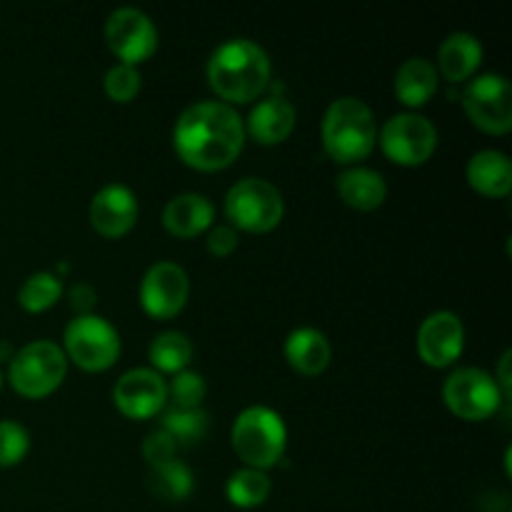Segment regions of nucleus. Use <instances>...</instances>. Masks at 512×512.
Wrapping results in <instances>:
<instances>
[{
	"label": "nucleus",
	"instance_id": "2",
	"mask_svg": "<svg viewBox=\"0 0 512 512\" xmlns=\"http://www.w3.org/2000/svg\"><path fill=\"white\" fill-rule=\"evenodd\" d=\"M208 83L220 98L230 103L255 100L270 83L268 53L253 40H228L210 55Z\"/></svg>",
	"mask_w": 512,
	"mask_h": 512
},
{
	"label": "nucleus",
	"instance_id": "12",
	"mask_svg": "<svg viewBox=\"0 0 512 512\" xmlns=\"http://www.w3.org/2000/svg\"><path fill=\"white\" fill-rule=\"evenodd\" d=\"M188 293V273L180 265L168 263V260L155 263L140 283V303H143L145 313L158 320L178 315L188 303Z\"/></svg>",
	"mask_w": 512,
	"mask_h": 512
},
{
	"label": "nucleus",
	"instance_id": "31",
	"mask_svg": "<svg viewBox=\"0 0 512 512\" xmlns=\"http://www.w3.org/2000/svg\"><path fill=\"white\" fill-rule=\"evenodd\" d=\"M175 453H178V443H175L173 435L165 433L163 428L153 430V433L143 440V455L145 460H148V465H160L168 463V460H175Z\"/></svg>",
	"mask_w": 512,
	"mask_h": 512
},
{
	"label": "nucleus",
	"instance_id": "33",
	"mask_svg": "<svg viewBox=\"0 0 512 512\" xmlns=\"http://www.w3.org/2000/svg\"><path fill=\"white\" fill-rule=\"evenodd\" d=\"M68 298H70V308H73L78 315H90L93 305L98 303V295H95V290L90 288L88 283L73 285L68 293Z\"/></svg>",
	"mask_w": 512,
	"mask_h": 512
},
{
	"label": "nucleus",
	"instance_id": "19",
	"mask_svg": "<svg viewBox=\"0 0 512 512\" xmlns=\"http://www.w3.org/2000/svg\"><path fill=\"white\" fill-rule=\"evenodd\" d=\"M333 350L328 338L315 328H298L285 340V360L303 375H320L330 365Z\"/></svg>",
	"mask_w": 512,
	"mask_h": 512
},
{
	"label": "nucleus",
	"instance_id": "20",
	"mask_svg": "<svg viewBox=\"0 0 512 512\" xmlns=\"http://www.w3.org/2000/svg\"><path fill=\"white\" fill-rule=\"evenodd\" d=\"M480 60H483V45L470 33H453L440 45V73L450 83H463V80H468L478 70Z\"/></svg>",
	"mask_w": 512,
	"mask_h": 512
},
{
	"label": "nucleus",
	"instance_id": "8",
	"mask_svg": "<svg viewBox=\"0 0 512 512\" xmlns=\"http://www.w3.org/2000/svg\"><path fill=\"white\" fill-rule=\"evenodd\" d=\"M443 400L453 415L463 420H488L500 408V385L480 368H460L445 380Z\"/></svg>",
	"mask_w": 512,
	"mask_h": 512
},
{
	"label": "nucleus",
	"instance_id": "26",
	"mask_svg": "<svg viewBox=\"0 0 512 512\" xmlns=\"http://www.w3.org/2000/svg\"><path fill=\"white\" fill-rule=\"evenodd\" d=\"M160 428L180 445H195L208 433V413L203 408H170L165 410Z\"/></svg>",
	"mask_w": 512,
	"mask_h": 512
},
{
	"label": "nucleus",
	"instance_id": "29",
	"mask_svg": "<svg viewBox=\"0 0 512 512\" xmlns=\"http://www.w3.org/2000/svg\"><path fill=\"white\" fill-rule=\"evenodd\" d=\"M105 95L115 103H130L140 93V73L135 65L118 63L105 73Z\"/></svg>",
	"mask_w": 512,
	"mask_h": 512
},
{
	"label": "nucleus",
	"instance_id": "1",
	"mask_svg": "<svg viewBox=\"0 0 512 512\" xmlns=\"http://www.w3.org/2000/svg\"><path fill=\"white\" fill-rule=\"evenodd\" d=\"M245 125L228 103L203 100L183 110L173 130L175 153L185 165L203 173L223 170L240 155Z\"/></svg>",
	"mask_w": 512,
	"mask_h": 512
},
{
	"label": "nucleus",
	"instance_id": "11",
	"mask_svg": "<svg viewBox=\"0 0 512 512\" xmlns=\"http://www.w3.org/2000/svg\"><path fill=\"white\" fill-rule=\"evenodd\" d=\"M105 40H108V48L125 65H135L143 63L155 53V48H158V28L143 10L120 8L105 23Z\"/></svg>",
	"mask_w": 512,
	"mask_h": 512
},
{
	"label": "nucleus",
	"instance_id": "13",
	"mask_svg": "<svg viewBox=\"0 0 512 512\" xmlns=\"http://www.w3.org/2000/svg\"><path fill=\"white\" fill-rule=\"evenodd\" d=\"M115 408L133 420H145L158 415L168 403V385L160 373L150 368H135L125 373L113 388Z\"/></svg>",
	"mask_w": 512,
	"mask_h": 512
},
{
	"label": "nucleus",
	"instance_id": "6",
	"mask_svg": "<svg viewBox=\"0 0 512 512\" xmlns=\"http://www.w3.org/2000/svg\"><path fill=\"white\" fill-rule=\"evenodd\" d=\"M283 195L263 178H245L225 195V215L248 233H268L283 220Z\"/></svg>",
	"mask_w": 512,
	"mask_h": 512
},
{
	"label": "nucleus",
	"instance_id": "15",
	"mask_svg": "<svg viewBox=\"0 0 512 512\" xmlns=\"http://www.w3.org/2000/svg\"><path fill=\"white\" fill-rule=\"evenodd\" d=\"M138 220V200L125 185H105L90 203V225L103 238H123Z\"/></svg>",
	"mask_w": 512,
	"mask_h": 512
},
{
	"label": "nucleus",
	"instance_id": "21",
	"mask_svg": "<svg viewBox=\"0 0 512 512\" xmlns=\"http://www.w3.org/2000/svg\"><path fill=\"white\" fill-rule=\"evenodd\" d=\"M438 90V70L425 58H410L395 75V95L408 108H420Z\"/></svg>",
	"mask_w": 512,
	"mask_h": 512
},
{
	"label": "nucleus",
	"instance_id": "34",
	"mask_svg": "<svg viewBox=\"0 0 512 512\" xmlns=\"http://www.w3.org/2000/svg\"><path fill=\"white\" fill-rule=\"evenodd\" d=\"M510 353L503 355V360H500V383H503V393L510 395Z\"/></svg>",
	"mask_w": 512,
	"mask_h": 512
},
{
	"label": "nucleus",
	"instance_id": "14",
	"mask_svg": "<svg viewBox=\"0 0 512 512\" xmlns=\"http://www.w3.org/2000/svg\"><path fill=\"white\" fill-rule=\"evenodd\" d=\"M465 345V328L460 318L448 310L428 315L418 330V353L425 365L448 368L460 358Z\"/></svg>",
	"mask_w": 512,
	"mask_h": 512
},
{
	"label": "nucleus",
	"instance_id": "32",
	"mask_svg": "<svg viewBox=\"0 0 512 512\" xmlns=\"http://www.w3.org/2000/svg\"><path fill=\"white\" fill-rule=\"evenodd\" d=\"M235 248H238V233H235V228H230V225H218V228L210 230L208 235L210 253L218 255V258H225V255L233 253Z\"/></svg>",
	"mask_w": 512,
	"mask_h": 512
},
{
	"label": "nucleus",
	"instance_id": "16",
	"mask_svg": "<svg viewBox=\"0 0 512 512\" xmlns=\"http://www.w3.org/2000/svg\"><path fill=\"white\" fill-rule=\"evenodd\" d=\"M293 128L295 108L283 95H270V98L253 105V110L248 115V125H245V130L263 145L283 143L293 133Z\"/></svg>",
	"mask_w": 512,
	"mask_h": 512
},
{
	"label": "nucleus",
	"instance_id": "22",
	"mask_svg": "<svg viewBox=\"0 0 512 512\" xmlns=\"http://www.w3.org/2000/svg\"><path fill=\"white\" fill-rule=\"evenodd\" d=\"M338 193L345 205L355 210H375L388 195L383 175L370 168H350L338 178Z\"/></svg>",
	"mask_w": 512,
	"mask_h": 512
},
{
	"label": "nucleus",
	"instance_id": "9",
	"mask_svg": "<svg viewBox=\"0 0 512 512\" xmlns=\"http://www.w3.org/2000/svg\"><path fill=\"white\" fill-rule=\"evenodd\" d=\"M463 105L480 130L503 135L512 128V90L508 78L488 73L465 85Z\"/></svg>",
	"mask_w": 512,
	"mask_h": 512
},
{
	"label": "nucleus",
	"instance_id": "28",
	"mask_svg": "<svg viewBox=\"0 0 512 512\" xmlns=\"http://www.w3.org/2000/svg\"><path fill=\"white\" fill-rule=\"evenodd\" d=\"M30 435L15 420H0V468H13L28 455Z\"/></svg>",
	"mask_w": 512,
	"mask_h": 512
},
{
	"label": "nucleus",
	"instance_id": "30",
	"mask_svg": "<svg viewBox=\"0 0 512 512\" xmlns=\"http://www.w3.org/2000/svg\"><path fill=\"white\" fill-rule=\"evenodd\" d=\"M168 395L173 398V408H200L205 398V380L203 375L193 373V370H183L175 373L173 383H170Z\"/></svg>",
	"mask_w": 512,
	"mask_h": 512
},
{
	"label": "nucleus",
	"instance_id": "25",
	"mask_svg": "<svg viewBox=\"0 0 512 512\" xmlns=\"http://www.w3.org/2000/svg\"><path fill=\"white\" fill-rule=\"evenodd\" d=\"M270 478L263 473V470L245 468L238 470V473L230 475L228 485H225V493H228V500L235 505V508H258L268 500L270 495Z\"/></svg>",
	"mask_w": 512,
	"mask_h": 512
},
{
	"label": "nucleus",
	"instance_id": "5",
	"mask_svg": "<svg viewBox=\"0 0 512 512\" xmlns=\"http://www.w3.org/2000/svg\"><path fill=\"white\" fill-rule=\"evenodd\" d=\"M68 373V358L63 348L50 340H35L10 358L8 380L23 398L40 400L60 388Z\"/></svg>",
	"mask_w": 512,
	"mask_h": 512
},
{
	"label": "nucleus",
	"instance_id": "35",
	"mask_svg": "<svg viewBox=\"0 0 512 512\" xmlns=\"http://www.w3.org/2000/svg\"><path fill=\"white\" fill-rule=\"evenodd\" d=\"M8 355H10V358H13V353H10L8 343H0V360H3V358H8Z\"/></svg>",
	"mask_w": 512,
	"mask_h": 512
},
{
	"label": "nucleus",
	"instance_id": "17",
	"mask_svg": "<svg viewBox=\"0 0 512 512\" xmlns=\"http://www.w3.org/2000/svg\"><path fill=\"white\" fill-rule=\"evenodd\" d=\"M215 208L205 195L183 193L170 200L163 210V225L175 238H195L213 225Z\"/></svg>",
	"mask_w": 512,
	"mask_h": 512
},
{
	"label": "nucleus",
	"instance_id": "3",
	"mask_svg": "<svg viewBox=\"0 0 512 512\" xmlns=\"http://www.w3.org/2000/svg\"><path fill=\"white\" fill-rule=\"evenodd\" d=\"M375 115L363 100L338 98L323 115V145L338 163L368 158L375 145Z\"/></svg>",
	"mask_w": 512,
	"mask_h": 512
},
{
	"label": "nucleus",
	"instance_id": "36",
	"mask_svg": "<svg viewBox=\"0 0 512 512\" xmlns=\"http://www.w3.org/2000/svg\"><path fill=\"white\" fill-rule=\"evenodd\" d=\"M0 388H3V373H0Z\"/></svg>",
	"mask_w": 512,
	"mask_h": 512
},
{
	"label": "nucleus",
	"instance_id": "18",
	"mask_svg": "<svg viewBox=\"0 0 512 512\" xmlns=\"http://www.w3.org/2000/svg\"><path fill=\"white\" fill-rule=\"evenodd\" d=\"M470 188L488 198H505L512 188V163L500 150H480L465 168Z\"/></svg>",
	"mask_w": 512,
	"mask_h": 512
},
{
	"label": "nucleus",
	"instance_id": "24",
	"mask_svg": "<svg viewBox=\"0 0 512 512\" xmlns=\"http://www.w3.org/2000/svg\"><path fill=\"white\" fill-rule=\"evenodd\" d=\"M193 358V345L178 330H165L150 343V363L160 373H183Z\"/></svg>",
	"mask_w": 512,
	"mask_h": 512
},
{
	"label": "nucleus",
	"instance_id": "27",
	"mask_svg": "<svg viewBox=\"0 0 512 512\" xmlns=\"http://www.w3.org/2000/svg\"><path fill=\"white\" fill-rule=\"evenodd\" d=\"M60 295H63V285H60L58 275L35 273L20 285L18 300L28 313H43L58 303Z\"/></svg>",
	"mask_w": 512,
	"mask_h": 512
},
{
	"label": "nucleus",
	"instance_id": "23",
	"mask_svg": "<svg viewBox=\"0 0 512 512\" xmlns=\"http://www.w3.org/2000/svg\"><path fill=\"white\" fill-rule=\"evenodd\" d=\"M193 473L180 460H168V463L150 465L148 490L163 503H183L193 493Z\"/></svg>",
	"mask_w": 512,
	"mask_h": 512
},
{
	"label": "nucleus",
	"instance_id": "10",
	"mask_svg": "<svg viewBox=\"0 0 512 512\" xmlns=\"http://www.w3.org/2000/svg\"><path fill=\"white\" fill-rule=\"evenodd\" d=\"M380 145L398 165H423L438 148V130L423 115L400 113L385 123Z\"/></svg>",
	"mask_w": 512,
	"mask_h": 512
},
{
	"label": "nucleus",
	"instance_id": "7",
	"mask_svg": "<svg viewBox=\"0 0 512 512\" xmlns=\"http://www.w3.org/2000/svg\"><path fill=\"white\" fill-rule=\"evenodd\" d=\"M65 358L73 360L78 368L100 373L115 365L120 355L118 330L100 315H78L65 328Z\"/></svg>",
	"mask_w": 512,
	"mask_h": 512
},
{
	"label": "nucleus",
	"instance_id": "4",
	"mask_svg": "<svg viewBox=\"0 0 512 512\" xmlns=\"http://www.w3.org/2000/svg\"><path fill=\"white\" fill-rule=\"evenodd\" d=\"M288 430L273 408L253 405L243 410L233 425V450L253 470H265L283 460Z\"/></svg>",
	"mask_w": 512,
	"mask_h": 512
}]
</instances>
